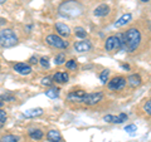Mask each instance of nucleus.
I'll list each match as a JSON object with an SVG mask.
<instances>
[{"mask_svg": "<svg viewBox=\"0 0 151 142\" xmlns=\"http://www.w3.org/2000/svg\"><path fill=\"white\" fill-rule=\"evenodd\" d=\"M83 13V6L76 0H69V1H64L62 5L59 6V14L65 18H74L78 16Z\"/></svg>", "mask_w": 151, "mask_h": 142, "instance_id": "obj_1", "label": "nucleus"}, {"mask_svg": "<svg viewBox=\"0 0 151 142\" xmlns=\"http://www.w3.org/2000/svg\"><path fill=\"white\" fill-rule=\"evenodd\" d=\"M122 38H124V45H126L129 52H135L141 43V34L136 28H130Z\"/></svg>", "mask_w": 151, "mask_h": 142, "instance_id": "obj_2", "label": "nucleus"}, {"mask_svg": "<svg viewBox=\"0 0 151 142\" xmlns=\"http://www.w3.org/2000/svg\"><path fill=\"white\" fill-rule=\"evenodd\" d=\"M18 43V37L12 29L0 30V45L3 48H12Z\"/></svg>", "mask_w": 151, "mask_h": 142, "instance_id": "obj_3", "label": "nucleus"}, {"mask_svg": "<svg viewBox=\"0 0 151 142\" xmlns=\"http://www.w3.org/2000/svg\"><path fill=\"white\" fill-rule=\"evenodd\" d=\"M105 48L107 52H113V50H120L124 48V40L120 39V35H112L108 37L105 43Z\"/></svg>", "mask_w": 151, "mask_h": 142, "instance_id": "obj_4", "label": "nucleus"}, {"mask_svg": "<svg viewBox=\"0 0 151 142\" xmlns=\"http://www.w3.org/2000/svg\"><path fill=\"white\" fill-rule=\"evenodd\" d=\"M45 40L50 47H54V48H58V49H65V48H68V45H69L67 40H63L59 35H55V34L48 35Z\"/></svg>", "mask_w": 151, "mask_h": 142, "instance_id": "obj_5", "label": "nucleus"}, {"mask_svg": "<svg viewBox=\"0 0 151 142\" xmlns=\"http://www.w3.org/2000/svg\"><path fill=\"white\" fill-rule=\"evenodd\" d=\"M103 98V93L102 92H97V93H86V96L83 97V101L86 105L88 106H94L97 103H100Z\"/></svg>", "mask_w": 151, "mask_h": 142, "instance_id": "obj_6", "label": "nucleus"}, {"mask_svg": "<svg viewBox=\"0 0 151 142\" xmlns=\"http://www.w3.org/2000/svg\"><path fill=\"white\" fill-rule=\"evenodd\" d=\"M126 86V79L124 77H115L108 82V88L111 91H121Z\"/></svg>", "mask_w": 151, "mask_h": 142, "instance_id": "obj_7", "label": "nucleus"}, {"mask_svg": "<svg viewBox=\"0 0 151 142\" xmlns=\"http://www.w3.org/2000/svg\"><path fill=\"white\" fill-rule=\"evenodd\" d=\"M14 70L17 73L22 74V75H28L32 73V68L29 64H25V63H17L14 65Z\"/></svg>", "mask_w": 151, "mask_h": 142, "instance_id": "obj_8", "label": "nucleus"}, {"mask_svg": "<svg viewBox=\"0 0 151 142\" xmlns=\"http://www.w3.org/2000/svg\"><path fill=\"white\" fill-rule=\"evenodd\" d=\"M74 49L79 52V53H82V52H88L92 49V44L89 43L88 40H81V42H77V43H74Z\"/></svg>", "mask_w": 151, "mask_h": 142, "instance_id": "obj_9", "label": "nucleus"}, {"mask_svg": "<svg viewBox=\"0 0 151 142\" xmlns=\"http://www.w3.org/2000/svg\"><path fill=\"white\" fill-rule=\"evenodd\" d=\"M55 30H57V33H58L60 37H65V38H67V37L70 35L69 27L63 24V23H57V24H55Z\"/></svg>", "mask_w": 151, "mask_h": 142, "instance_id": "obj_10", "label": "nucleus"}, {"mask_svg": "<svg viewBox=\"0 0 151 142\" xmlns=\"http://www.w3.org/2000/svg\"><path fill=\"white\" fill-rule=\"evenodd\" d=\"M86 96V92L79 89V91H73L68 94V99L69 101H73V102H82L83 101V97Z\"/></svg>", "mask_w": 151, "mask_h": 142, "instance_id": "obj_11", "label": "nucleus"}, {"mask_svg": "<svg viewBox=\"0 0 151 142\" xmlns=\"http://www.w3.org/2000/svg\"><path fill=\"white\" fill-rule=\"evenodd\" d=\"M108 13H110V6H108L107 4H101V5H98L93 11V14L96 16H105Z\"/></svg>", "mask_w": 151, "mask_h": 142, "instance_id": "obj_12", "label": "nucleus"}, {"mask_svg": "<svg viewBox=\"0 0 151 142\" xmlns=\"http://www.w3.org/2000/svg\"><path fill=\"white\" fill-rule=\"evenodd\" d=\"M47 140L49 142H62V136H60L59 131L50 130L48 133H47Z\"/></svg>", "mask_w": 151, "mask_h": 142, "instance_id": "obj_13", "label": "nucleus"}, {"mask_svg": "<svg viewBox=\"0 0 151 142\" xmlns=\"http://www.w3.org/2000/svg\"><path fill=\"white\" fill-rule=\"evenodd\" d=\"M127 82H129V84H130V87H132V88H136V87H139L140 84H141V77L139 74H131L129 78H127Z\"/></svg>", "mask_w": 151, "mask_h": 142, "instance_id": "obj_14", "label": "nucleus"}, {"mask_svg": "<svg viewBox=\"0 0 151 142\" xmlns=\"http://www.w3.org/2000/svg\"><path fill=\"white\" fill-rule=\"evenodd\" d=\"M42 115H43V110L42 108H30V110H27L23 113V116L25 117H38Z\"/></svg>", "mask_w": 151, "mask_h": 142, "instance_id": "obj_15", "label": "nucleus"}, {"mask_svg": "<svg viewBox=\"0 0 151 142\" xmlns=\"http://www.w3.org/2000/svg\"><path fill=\"white\" fill-rule=\"evenodd\" d=\"M131 19H132V15L131 14H124V15H122L119 20H117L116 23H115V27H124V25H126L127 23H130L131 22Z\"/></svg>", "mask_w": 151, "mask_h": 142, "instance_id": "obj_16", "label": "nucleus"}, {"mask_svg": "<svg viewBox=\"0 0 151 142\" xmlns=\"http://www.w3.org/2000/svg\"><path fill=\"white\" fill-rule=\"evenodd\" d=\"M68 74L67 73H62V72H58L53 75V80H55L57 83H67L68 82Z\"/></svg>", "mask_w": 151, "mask_h": 142, "instance_id": "obj_17", "label": "nucleus"}, {"mask_svg": "<svg viewBox=\"0 0 151 142\" xmlns=\"http://www.w3.org/2000/svg\"><path fill=\"white\" fill-rule=\"evenodd\" d=\"M29 136L32 137L33 140H42L43 138V132H42L40 130H30L29 131Z\"/></svg>", "mask_w": 151, "mask_h": 142, "instance_id": "obj_18", "label": "nucleus"}, {"mask_svg": "<svg viewBox=\"0 0 151 142\" xmlns=\"http://www.w3.org/2000/svg\"><path fill=\"white\" fill-rule=\"evenodd\" d=\"M45 96L49 98H57L59 96V89L58 88H49L48 91H45Z\"/></svg>", "mask_w": 151, "mask_h": 142, "instance_id": "obj_19", "label": "nucleus"}, {"mask_svg": "<svg viewBox=\"0 0 151 142\" xmlns=\"http://www.w3.org/2000/svg\"><path fill=\"white\" fill-rule=\"evenodd\" d=\"M126 120H127L126 113H120L117 117H112V122H115V123H122V122H125Z\"/></svg>", "mask_w": 151, "mask_h": 142, "instance_id": "obj_20", "label": "nucleus"}, {"mask_svg": "<svg viewBox=\"0 0 151 142\" xmlns=\"http://www.w3.org/2000/svg\"><path fill=\"white\" fill-rule=\"evenodd\" d=\"M0 142H18V137L13 135H5L0 138Z\"/></svg>", "mask_w": 151, "mask_h": 142, "instance_id": "obj_21", "label": "nucleus"}, {"mask_svg": "<svg viewBox=\"0 0 151 142\" xmlns=\"http://www.w3.org/2000/svg\"><path fill=\"white\" fill-rule=\"evenodd\" d=\"M74 33H76V35H77L78 38H86V35H87V32L84 30L82 27H77V28H76Z\"/></svg>", "mask_w": 151, "mask_h": 142, "instance_id": "obj_22", "label": "nucleus"}, {"mask_svg": "<svg viewBox=\"0 0 151 142\" xmlns=\"http://www.w3.org/2000/svg\"><path fill=\"white\" fill-rule=\"evenodd\" d=\"M108 75H110V70H108V69H105V70H103V72L101 73L100 79H101V82H102L103 84H106V82L108 80Z\"/></svg>", "mask_w": 151, "mask_h": 142, "instance_id": "obj_23", "label": "nucleus"}, {"mask_svg": "<svg viewBox=\"0 0 151 142\" xmlns=\"http://www.w3.org/2000/svg\"><path fill=\"white\" fill-rule=\"evenodd\" d=\"M54 63H55V64H58V65L65 63V55H64V54H58V55L55 57Z\"/></svg>", "mask_w": 151, "mask_h": 142, "instance_id": "obj_24", "label": "nucleus"}, {"mask_svg": "<svg viewBox=\"0 0 151 142\" xmlns=\"http://www.w3.org/2000/svg\"><path fill=\"white\" fill-rule=\"evenodd\" d=\"M125 131L127 132V133H130V135H135V132L137 131V127H136L135 125H129V126L125 127Z\"/></svg>", "mask_w": 151, "mask_h": 142, "instance_id": "obj_25", "label": "nucleus"}, {"mask_svg": "<svg viewBox=\"0 0 151 142\" xmlns=\"http://www.w3.org/2000/svg\"><path fill=\"white\" fill-rule=\"evenodd\" d=\"M65 67H67L68 69H72V70H76L77 69V63H76V60H68L67 63H65Z\"/></svg>", "mask_w": 151, "mask_h": 142, "instance_id": "obj_26", "label": "nucleus"}, {"mask_svg": "<svg viewBox=\"0 0 151 142\" xmlns=\"http://www.w3.org/2000/svg\"><path fill=\"white\" fill-rule=\"evenodd\" d=\"M6 118H8L6 112L4 111V110H0V123H5Z\"/></svg>", "mask_w": 151, "mask_h": 142, "instance_id": "obj_27", "label": "nucleus"}, {"mask_svg": "<svg viewBox=\"0 0 151 142\" xmlns=\"http://www.w3.org/2000/svg\"><path fill=\"white\" fill-rule=\"evenodd\" d=\"M52 83H53V80L49 77H45L42 79V84H43V86H52Z\"/></svg>", "mask_w": 151, "mask_h": 142, "instance_id": "obj_28", "label": "nucleus"}, {"mask_svg": "<svg viewBox=\"0 0 151 142\" xmlns=\"http://www.w3.org/2000/svg\"><path fill=\"white\" fill-rule=\"evenodd\" d=\"M38 62L40 63L42 67H44V68H49V62H48V59H47V58H42L40 60H38Z\"/></svg>", "mask_w": 151, "mask_h": 142, "instance_id": "obj_29", "label": "nucleus"}, {"mask_svg": "<svg viewBox=\"0 0 151 142\" xmlns=\"http://www.w3.org/2000/svg\"><path fill=\"white\" fill-rule=\"evenodd\" d=\"M1 99H6V101H9V102H13V101H15V98H14L12 94H3L1 96Z\"/></svg>", "mask_w": 151, "mask_h": 142, "instance_id": "obj_30", "label": "nucleus"}, {"mask_svg": "<svg viewBox=\"0 0 151 142\" xmlns=\"http://www.w3.org/2000/svg\"><path fill=\"white\" fill-rule=\"evenodd\" d=\"M145 111H146V113H147V115H150V113H151V102H150V101L146 102V105H145Z\"/></svg>", "mask_w": 151, "mask_h": 142, "instance_id": "obj_31", "label": "nucleus"}, {"mask_svg": "<svg viewBox=\"0 0 151 142\" xmlns=\"http://www.w3.org/2000/svg\"><path fill=\"white\" fill-rule=\"evenodd\" d=\"M112 117H113V116L107 115V116L103 117V121H106V122H112Z\"/></svg>", "mask_w": 151, "mask_h": 142, "instance_id": "obj_32", "label": "nucleus"}, {"mask_svg": "<svg viewBox=\"0 0 151 142\" xmlns=\"http://www.w3.org/2000/svg\"><path fill=\"white\" fill-rule=\"evenodd\" d=\"M29 63H30V64H37V63H38L37 57H32V58L29 59Z\"/></svg>", "mask_w": 151, "mask_h": 142, "instance_id": "obj_33", "label": "nucleus"}, {"mask_svg": "<svg viewBox=\"0 0 151 142\" xmlns=\"http://www.w3.org/2000/svg\"><path fill=\"white\" fill-rule=\"evenodd\" d=\"M122 68H124V69H130V67L127 64H122Z\"/></svg>", "mask_w": 151, "mask_h": 142, "instance_id": "obj_34", "label": "nucleus"}, {"mask_svg": "<svg viewBox=\"0 0 151 142\" xmlns=\"http://www.w3.org/2000/svg\"><path fill=\"white\" fill-rule=\"evenodd\" d=\"M5 1H6V0H0V4H4Z\"/></svg>", "mask_w": 151, "mask_h": 142, "instance_id": "obj_35", "label": "nucleus"}, {"mask_svg": "<svg viewBox=\"0 0 151 142\" xmlns=\"http://www.w3.org/2000/svg\"><path fill=\"white\" fill-rule=\"evenodd\" d=\"M3 105H4V103H3V101H0V107H3Z\"/></svg>", "mask_w": 151, "mask_h": 142, "instance_id": "obj_36", "label": "nucleus"}, {"mask_svg": "<svg viewBox=\"0 0 151 142\" xmlns=\"http://www.w3.org/2000/svg\"><path fill=\"white\" fill-rule=\"evenodd\" d=\"M141 1H144V3H147V1H150V0H141Z\"/></svg>", "mask_w": 151, "mask_h": 142, "instance_id": "obj_37", "label": "nucleus"}, {"mask_svg": "<svg viewBox=\"0 0 151 142\" xmlns=\"http://www.w3.org/2000/svg\"><path fill=\"white\" fill-rule=\"evenodd\" d=\"M1 127H3V123H0V128H1Z\"/></svg>", "mask_w": 151, "mask_h": 142, "instance_id": "obj_38", "label": "nucleus"}]
</instances>
